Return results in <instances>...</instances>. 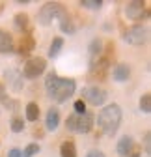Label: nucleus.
<instances>
[{
    "instance_id": "f257e3e1",
    "label": "nucleus",
    "mask_w": 151,
    "mask_h": 157,
    "mask_svg": "<svg viewBox=\"0 0 151 157\" xmlns=\"http://www.w3.org/2000/svg\"><path fill=\"white\" fill-rule=\"evenodd\" d=\"M77 90V82L71 77H60L58 73H47L45 77V92L49 95V99H52L54 103H65L69 97Z\"/></svg>"
},
{
    "instance_id": "f03ea898",
    "label": "nucleus",
    "mask_w": 151,
    "mask_h": 157,
    "mask_svg": "<svg viewBox=\"0 0 151 157\" xmlns=\"http://www.w3.org/2000/svg\"><path fill=\"white\" fill-rule=\"evenodd\" d=\"M121 118H123V112H121V107L118 103H110V105H105L97 116V124L101 127V131L108 136L116 135L120 125H121Z\"/></svg>"
},
{
    "instance_id": "7ed1b4c3",
    "label": "nucleus",
    "mask_w": 151,
    "mask_h": 157,
    "mask_svg": "<svg viewBox=\"0 0 151 157\" xmlns=\"http://www.w3.org/2000/svg\"><path fill=\"white\" fill-rule=\"evenodd\" d=\"M65 127L71 133H90L93 127V114L91 112H84V114H71L67 120H65Z\"/></svg>"
},
{
    "instance_id": "20e7f679",
    "label": "nucleus",
    "mask_w": 151,
    "mask_h": 157,
    "mask_svg": "<svg viewBox=\"0 0 151 157\" xmlns=\"http://www.w3.org/2000/svg\"><path fill=\"white\" fill-rule=\"evenodd\" d=\"M64 13H65L64 4H60V2H47V4H43L39 13H37V23H39L41 26H49L54 19H60Z\"/></svg>"
},
{
    "instance_id": "39448f33",
    "label": "nucleus",
    "mask_w": 151,
    "mask_h": 157,
    "mask_svg": "<svg viewBox=\"0 0 151 157\" xmlns=\"http://www.w3.org/2000/svg\"><path fill=\"white\" fill-rule=\"evenodd\" d=\"M149 37V28L145 25H134L123 32V41L129 45H144Z\"/></svg>"
},
{
    "instance_id": "423d86ee",
    "label": "nucleus",
    "mask_w": 151,
    "mask_h": 157,
    "mask_svg": "<svg viewBox=\"0 0 151 157\" xmlns=\"http://www.w3.org/2000/svg\"><path fill=\"white\" fill-rule=\"evenodd\" d=\"M45 69H47V60L43 56H32V58L26 60V64L23 67V75L26 78H30V81H34V78L41 77L45 73Z\"/></svg>"
},
{
    "instance_id": "0eeeda50",
    "label": "nucleus",
    "mask_w": 151,
    "mask_h": 157,
    "mask_svg": "<svg viewBox=\"0 0 151 157\" xmlns=\"http://www.w3.org/2000/svg\"><path fill=\"white\" fill-rule=\"evenodd\" d=\"M125 17L129 21L134 23H142L145 19H149V8H145L144 2H138V0H133V2L125 4Z\"/></svg>"
},
{
    "instance_id": "6e6552de",
    "label": "nucleus",
    "mask_w": 151,
    "mask_h": 157,
    "mask_svg": "<svg viewBox=\"0 0 151 157\" xmlns=\"http://www.w3.org/2000/svg\"><path fill=\"white\" fill-rule=\"evenodd\" d=\"M82 95H84V103L88 101L90 105H93V107H101V105H105V101H106V97H108V94H106V90L103 88V86H99V84H91V86H88L84 92H82Z\"/></svg>"
},
{
    "instance_id": "1a4fd4ad",
    "label": "nucleus",
    "mask_w": 151,
    "mask_h": 157,
    "mask_svg": "<svg viewBox=\"0 0 151 157\" xmlns=\"http://www.w3.org/2000/svg\"><path fill=\"white\" fill-rule=\"evenodd\" d=\"M4 78H6V82H8V88L13 90V92H21L24 82H23V73L19 71V69H8L4 71Z\"/></svg>"
},
{
    "instance_id": "9d476101",
    "label": "nucleus",
    "mask_w": 151,
    "mask_h": 157,
    "mask_svg": "<svg viewBox=\"0 0 151 157\" xmlns=\"http://www.w3.org/2000/svg\"><path fill=\"white\" fill-rule=\"evenodd\" d=\"M103 39L101 37H95V39H91L90 41V47H88V54H90V67L95 64L99 58H101V54H103Z\"/></svg>"
},
{
    "instance_id": "9b49d317",
    "label": "nucleus",
    "mask_w": 151,
    "mask_h": 157,
    "mask_svg": "<svg viewBox=\"0 0 151 157\" xmlns=\"http://www.w3.org/2000/svg\"><path fill=\"white\" fill-rule=\"evenodd\" d=\"M15 49V41H13V36L4 30V28H0V54H11Z\"/></svg>"
},
{
    "instance_id": "f8f14e48",
    "label": "nucleus",
    "mask_w": 151,
    "mask_h": 157,
    "mask_svg": "<svg viewBox=\"0 0 151 157\" xmlns=\"http://www.w3.org/2000/svg\"><path fill=\"white\" fill-rule=\"evenodd\" d=\"M58 125H60V110L56 107H50L45 116V127H47V131H56Z\"/></svg>"
},
{
    "instance_id": "ddd939ff",
    "label": "nucleus",
    "mask_w": 151,
    "mask_h": 157,
    "mask_svg": "<svg viewBox=\"0 0 151 157\" xmlns=\"http://www.w3.org/2000/svg\"><path fill=\"white\" fill-rule=\"evenodd\" d=\"M133 148H134V140H133V136H129V135H123L120 142H118V153L121 157H129L131 153H133Z\"/></svg>"
},
{
    "instance_id": "4468645a",
    "label": "nucleus",
    "mask_w": 151,
    "mask_h": 157,
    "mask_svg": "<svg viewBox=\"0 0 151 157\" xmlns=\"http://www.w3.org/2000/svg\"><path fill=\"white\" fill-rule=\"evenodd\" d=\"M131 77V67L127 64H118L114 69H112V78H114L116 82H123Z\"/></svg>"
},
{
    "instance_id": "2eb2a0df",
    "label": "nucleus",
    "mask_w": 151,
    "mask_h": 157,
    "mask_svg": "<svg viewBox=\"0 0 151 157\" xmlns=\"http://www.w3.org/2000/svg\"><path fill=\"white\" fill-rule=\"evenodd\" d=\"M60 30L64 34H75V32H77V25L73 23V19H71V15L67 11L60 17Z\"/></svg>"
},
{
    "instance_id": "dca6fc26",
    "label": "nucleus",
    "mask_w": 151,
    "mask_h": 157,
    "mask_svg": "<svg viewBox=\"0 0 151 157\" xmlns=\"http://www.w3.org/2000/svg\"><path fill=\"white\" fill-rule=\"evenodd\" d=\"M34 45H35V41H34V37L30 34L28 36H23L21 41H19V54H28V52H32L34 51Z\"/></svg>"
},
{
    "instance_id": "f3484780",
    "label": "nucleus",
    "mask_w": 151,
    "mask_h": 157,
    "mask_svg": "<svg viewBox=\"0 0 151 157\" xmlns=\"http://www.w3.org/2000/svg\"><path fill=\"white\" fill-rule=\"evenodd\" d=\"M60 157H77V144H75V140H64L62 142Z\"/></svg>"
},
{
    "instance_id": "a211bd4d",
    "label": "nucleus",
    "mask_w": 151,
    "mask_h": 157,
    "mask_svg": "<svg viewBox=\"0 0 151 157\" xmlns=\"http://www.w3.org/2000/svg\"><path fill=\"white\" fill-rule=\"evenodd\" d=\"M13 25H15L19 30H28V26H30V17H28V13H24V11L15 13V17H13Z\"/></svg>"
},
{
    "instance_id": "6ab92c4d",
    "label": "nucleus",
    "mask_w": 151,
    "mask_h": 157,
    "mask_svg": "<svg viewBox=\"0 0 151 157\" xmlns=\"http://www.w3.org/2000/svg\"><path fill=\"white\" fill-rule=\"evenodd\" d=\"M62 47H64V37H60V36L52 37V43H50V47H49V56H50V58H56V56L60 54Z\"/></svg>"
},
{
    "instance_id": "aec40b11",
    "label": "nucleus",
    "mask_w": 151,
    "mask_h": 157,
    "mask_svg": "<svg viewBox=\"0 0 151 157\" xmlns=\"http://www.w3.org/2000/svg\"><path fill=\"white\" fill-rule=\"evenodd\" d=\"M37 118H39V105L30 101L26 105V120L28 122H37Z\"/></svg>"
},
{
    "instance_id": "412c9836",
    "label": "nucleus",
    "mask_w": 151,
    "mask_h": 157,
    "mask_svg": "<svg viewBox=\"0 0 151 157\" xmlns=\"http://www.w3.org/2000/svg\"><path fill=\"white\" fill-rule=\"evenodd\" d=\"M39 150H41L39 144H37V142H32V144H28V146L21 151V155H23V157H34L35 153H39Z\"/></svg>"
},
{
    "instance_id": "4be33fe9",
    "label": "nucleus",
    "mask_w": 151,
    "mask_h": 157,
    "mask_svg": "<svg viewBox=\"0 0 151 157\" xmlns=\"http://www.w3.org/2000/svg\"><path fill=\"white\" fill-rule=\"evenodd\" d=\"M140 110L144 114H149V110H151V95L149 94H144L140 97Z\"/></svg>"
},
{
    "instance_id": "5701e85b",
    "label": "nucleus",
    "mask_w": 151,
    "mask_h": 157,
    "mask_svg": "<svg viewBox=\"0 0 151 157\" xmlns=\"http://www.w3.org/2000/svg\"><path fill=\"white\" fill-rule=\"evenodd\" d=\"M80 8H86V10H101L103 8V2H101V0H80Z\"/></svg>"
},
{
    "instance_id": "b1692460",
    "label": "nucleus",
    "mask_w": 151,
    "mask_h": 157,
    "mask_svg": "<svg viewBox=\"0 0 151 157\" xmlns=\"http://www.w3.org/2000/svg\"><path fill=\"white\" fill-rule=\"evenodd\" d=\"M24 129V122H23V118H13V120H11V131L13 133H21Z\"/></svg>"
},
{
    "instance_id": "393cba45",
    "label": "nucleus",
    "mask_w": 151,
    "mask_h": 157,
    "mask_svg": "<svg viewBox=\"0 0 151 157\" xmlns=\"http://www.w3.org/2000/svg\"><path fill=\"white\" fill-rule=\"evenodd\" d=\"M73 109H75V114H84L86 112V103L82 99H77L73 103Z\"/></svg>"
},
{
    "instance_id": "a878e982",
    "label": "nucleus",
    "mask_w": 151,
    "mask_h": 157,
    "mask_svg": "<svg viewBox=\"0 0 151 157\" xmlns=\"http://www.w3.org/2000/svg\"><path fill=\"white\" fill-rule=\"evenodd\" d=\"M144 148H145V153L149 155L151 153V133L149 131H145V135H144Z\"/></svg>"
},
{
    "instance_id": "bb28decb",
    "label": "nucleus",
    "mask_w": 151,
    "mask_h": 157,
    "mask_svg": "<svg viewBox=\"0 0 151 157\" xmlns=\"http://www.w3.org/2000/svg\"><path fill=\"white\" fill-rule=\"evenodd\" d=\"M8 101V94H6V84L0 82V103H6Z\"/></svg>"
},
{
    "instance_id": "cd10ccee",
    "label": "nucleus",
    "mask_w": 151,
    "mask_h": 157,
    "mask_svg": "<svg viewBox=\"0 0 151 157\" xmlns=\"http://www.w3.org/2000/svg\"><path fill=\"white\" fill-rule=\"evenodd\" d=\"M86 157H106L101 150H90L88 153H86Z\"/></svg>"
},
{
    "instance_id": "c85d7f7f",
    "label": "nucleus",
    "mask_w": 151,
    "mask_h": 157,
    "mask_svg": "<svg viewBox=\"0 0 151 157\" xmlns=\"http://www.w3.org/2000/svg\"><path fill=\"white\" fill-rule=\"evenodd\" d=\"M8 157H23V155H21V150H19V148H11L8 151Z\"/></svg>"
},
{
    "instance_id": "c756f323",
    "label": "nucleus",
    "mask_w": 151,
    "mask_h": 157,
    "mask_svg": "<svg viewBox=\"0 0 151 157\" xmlns=\"http://www.w3.org/2000/svg\"><path fill=\"white\" fill-rule=\"evenodd\" d=\"M129 157H140V153H131Z\"/></svg>"
}]
</instances>
